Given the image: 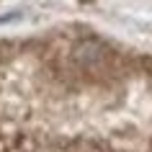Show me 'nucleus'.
<instances>
[{
  "mask_svg": "<svg viewBox=\"0 0 152 152\" xmlns=\"http://www.w3.org/2000/svg\"><path fill=\"white\" fill-rule=\"evenodd\" d=\"M72 59L80 70H88V72H98L103 70L106 62H108V49L96 39H88V41H80L75 52H72Z\"/></svg>",
  "mask_w": 152,
  "mask_h": 152,
  "instance_id": "obj_1",
  "label": "nucleus"
}]
</instances>
